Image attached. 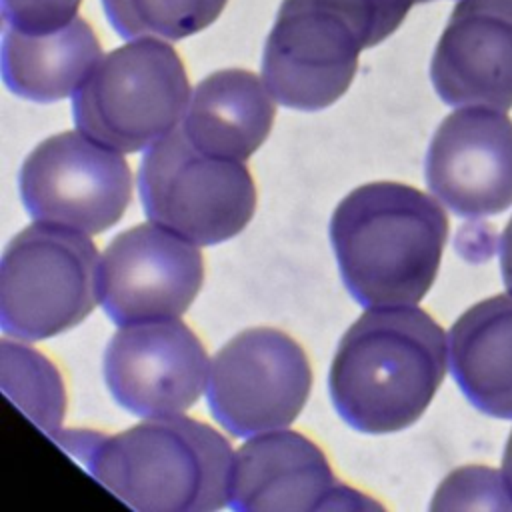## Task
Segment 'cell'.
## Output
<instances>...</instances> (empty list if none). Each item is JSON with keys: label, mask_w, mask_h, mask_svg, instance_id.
Returning <instances> with one entry per match:
<instances>
[{"label": "cell", "mask_w": 512, "mask_h": 512, "mask_svg": "<svg viewBox=\"0 0 512 512\" xmlns=\"http://www.w3.org/2000/svg\"><path fill=\"white\" fill-rule=\"evenodd\" d=\"M52 440L138 512H212L228 506L232 446L196 418L152 416L116 434L62 428Z\"/></svg>", "instance_id": "6da1fadb"}, {"label": "cell", "mask_w": 512, "mask_h": 512, "mask_svg": "<svg viewBox=\"0 0 512 512\" xmlns=\"http://www.w3.org/2000/svg\"><path fill=\"white\" fill-rule=\"evenodd\" d=\"M448 368V336L418 306L368 308L340 338L328 388L338 416L358 432L412 426Z\"/></svg>", "instance_id": "7a4b0ae2"}, {"label": "cell", "mask_w": 512, "mask_h": 512, "mask_svg": "<svg viewBox=\"0 0 512 512\" xmlns=\"http://www.w3.org/2000/svg\"><path fill=\"white\" fill-rule=\"evenodd\" d=\"M448 232L438 200L402 182L362 184L330 218L340 276L364 308L416 306L436 280Z\"/></svg>", "instance_id": "3957f363"}, {"label": "cell", "mask_w": 512, "mask_h": 512, "mask_svg": "<svg viewBox=\"0 0 512 512\" xmlns=\"http://www.w3.org/2000/svg\"><path fill=\"white\" fill-rule=\"evenodd\" d=\"M416 0H282L262 80L286 108L316 112L350 88L358 56L386 40Z\"/></svg>", "instance_id": "277c9868"}, {"label": "cell", "mask_w": 512, "mask_h": 512, "mask_svg": "<svg viewBox=\"0 0 512 512\" xmlns=\"http://www.w3.org/2000/svg\"><path fill=\"white\" fill-rule=\"evenodd\" d=\"M190 82L180 54L156 38L98 60L72 98L76 128L118 152L146 150L184 120Z\"/></svg>", "instance_id": "5b68a950"}, {"label": "cell", "mask_w": 512, "mask_h": 512, "mask_svg": "<svg viewBox=\"0 0 512 512\" xmlns=\"http://www.w3.org/2000/svg\"><path fill=\"white\" fill-rule=\"evenodd\" d=\"M98 250L90 234L36 222L20 230L0 262V328L34 342L80 324L98 300Z\"/></svg>", "instance_id": "8992f818"}, {"label": "cell", "mask_w": 512, "mask_h": 512, "mask_svg": "<svg viewBox=\"0 0 512 512\" xmlns=\"http://www.w3.org/2000/svg\"><path fill=\"white\" fill-rule=\"evenodd\" d=\"M138 188L150 222L198 246L234 238L256 210V186L246 164L200 150L182 128L146 148Z\"/></svg>", "instance_id": "52a82bcc"}, {"label": "cell", "mask_w": 512, "mask_h": 512, "mask_svg": "<svg viewBox=\"0 0 512 512\" xmlns=\"http://www.w3.org/2000/svg\"><path fill=\"white\" fill-rule=\"evenodd\" d=\"M312 390L304 348L278 328H248L212 358L206 402L232 436L250 438L292 424Z\"/></svg>", "instance_id": "ba28073f"}, {"label": "cell", "mask_w": 512, "mask_h": 512, "mask_svg": "<svg viewBox=\"0 0 512 512\" xmlns=\"http://www.w3.org/2000/svg\"><path fill=\"white\" fill-rule=\"evenodd\" d=\"M18 190L34 220L100 234L126 212L132 174L118 150L78 128L42 140L26 156Z\"/></svg>", "instance_id": "9c48e42d"}, {"label": "cell", "mask_w": 512, "mask_h": 512, "mask_svg": "<svg viewBox=\"0 0 512 512\" xmlns=\"http://www.w3.org/2000/svg\"><path fill=\"white\" fill-rule=\"evenodd\" d=\"M202 282L198 244L156 222L114 236L98 262V302L116 326L180 318Z\"/></svg>", "instance_id": "30bf717a"}, {"label": "cell", "mask_w": 512, "mask_h": 512, "mask_svg": "<svg viewBox=\"0 0 512 512\" xmlns=\"http://www.w3.org/2000/svg\"><path fill=\"white\" fill-rule=\"evenodd\" d=\"M208 370L200 338L180 318L118 326L104 352L112 398L144 418L192 408L206 388Z\"/></svg>", "instance_id": "8fae6325"}, {"label": "cell", "mask_w": 512, "mask_h": 512, "mask_svg": "<svg viewBox=\"0 0 512 512\" xmlns=\"http://www.w3.org/2000/svg\"><path fill=\"white\" fill-rule=\"evenodd\" d=\"M426 184L454 214L484 218L512 206V120L494 108L462 106L436 128Z\"/></svg>", "instance_id": "7c38bea8"}, {"label": "cell", "mask_w": 512, "mask_h": 512, "mask_svg": "<svg viewBox=\"0 0 512 512\" xmlns=\"http://www.w3.org/2000/svg\"><path fill=\"white\" fill-rule=\"evenodd\" d=\"M228 506L240 512H316L376 504L338 482L316 442L280 428L250 436L234 452Z\"/></svg>", "instance_id": "4fadbf2b"}, {"label": "cell", "mask_w": 512, "mask_h": 512, "mask_svg": "<svg viewBox=\"0 0 512 512\" xmlns=\"http://www.w3.org/2000/svg\"><path fill=\"white\" fill-rule=\"evenodd\" d=\"M430 80L450 106L512 108V0H460L434 48Z\"/></svg>", "instance_id": "5bb4252c"}, {"label": "cell", "mask_w": 512, "mask_h": 512, "mask_svg": "<svg viewBox=\"0 0 512 512\" xmlns=\"http://www.w3.org/2000/svg\"><path fill=\"white\" fill-rule=\"evenodd\" d=\"M276 118L274 96L250 70H216L194 88L182 130L204 152L248 160L268 138Z\"/></svg>", "instance_id": "9a60e30c"}, {"label": "cell", "mask_w": 512, "mask_h": 512, "mask_svg": "<svg viewBox=\"0 0 512 512\" xmlns=\"http://www.w3.org/2000/svg\"><path fill=\"white\" fill-rule=\"evenodd\" d=\"M450 372L480 412L512 418V294L470 306L448 332Z\"/></svg>", "instance_id": "2e32d148"}, {"label": "cell", "mask_w": 512, "mask_h": 512, "mask_svg": "<svg viewBox=\"0 0 512 512\" xmlns=\"http://www.w3.org/2000/svg\"><path fill=\"white\" fill-rule=\"evenodd\" d=\"M102 56L100 40L82 16L46 32L2 28V78L24 100L46 104L74 96Z\"/></svg>", "instance_id": "e0dca14e"}, {"label": "cell", "mask_w": 512, "mask_h": 512, "mask_svg": "<svg viewBox=\"0 0 512 512\" xmlns=\"http://www.w3.org/2000/svg\"><path fill=\"white\" fill-rule=\"evenodd\" d=\"M0 374L4 394L50 438L62 430L66 388L58 368L38 350L10 340L0 342Z\"/></svg>", "instance_id": "ac0fdd59"}, {"label": "cell", "mask_w": 512, "mask_h": 512, "mask_svg": "<svg viewBox=\"0 0 512 512\" xmlns=\"http://www.w3.org/2000/svg\"><path fill=\"white\" fill-rule=\"evenodd\" d=\"M228 0H102L110 26L122 38L180 40L218 20Z\"/></svg>", "instance_id": "d6986e66"}, {"label": "cell", "mask_w": 512, "mask_h": 512, "mask_svg": "<svg viewBox=\"0 0 512 512\" xmlns=\"http://www.w3.org/2000/svg\"><path fill=\"white\" fill-rule=\"evenodd\" d=\"M82 0H2L6 28L20 32L56 30L76 20Z\"/></svg>", "instance_id": "ffe728a7"}, {"label": "cell", "mask_w": 512, "mask_h": 512, "mask_svg": "<svg viewBox=\"0 0 512 512\" xmlns=\"http://www.w3.org/2000/svg\"><path fill=\"white\" fill-rule=\"evenodd\" d=\"M500 272L508 292L512 294V218L500 236Z\"/></svg>", "instance_id": "44dd1931"}, {"label": "cell", "mask_w": 512, "mask_h": 512, "mask_svg": "<svg viewBox=\"0 0 512 512\" xmlns=\"http://www.w3.org/2000/svg\"><path fill=\"white\" fill-rule=\"evenodd\" d=\"M500 482H502V490L504 496L512 508V432L506 440L504 446V454H502V474H500Z\"/></svg>", "instance_id": "7402d4cb"}, {"label": "cell", "mask_w": 512, "mask_h": 512, "mask_svg": "<svg viewBox=\"0 0 512 512\" xmlns=\"http://www.w3.org/2000/svg\"><path fill=\"white\" fill-rule=\"evenodd\" d=\"M418 2H428V0H416V4H418Z\"/></svg>", "instance_id": "603a6c76"}]
</instances>
